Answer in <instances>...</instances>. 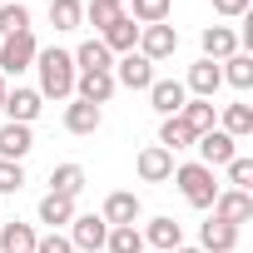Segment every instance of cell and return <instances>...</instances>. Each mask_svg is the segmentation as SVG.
I'll return each mask as SVG.
<instances>
[{
	"instance_id": "6da1fadb",
	"label": "cell",
	"mask_w": 253,
	"mask_h": 253,
	"mask_svg": "<svg viewBox=\"0 0 253 253\" xmlns=\"http://www.w3.org/2000/svg\"><path fill=\"white\" fill-rule=\"evenodd\" d=\"M30 70H40V99H75V60H70V50L40 45Z\"/></svg>"
},
{
	"instance_id": "7a4b0ae2",
	"label": "cell",
	"mask_w": 253,
	"mask_h": 253,
	"mask_svg": "<svg viewBox=\"0 0 253 253\" xmlns=\"http://www.w3.org/2000/svg\"><path fill=\"white\" fill-rule=\"evenodd\" d=\"M174 184H179V194L194 204V209H213V199H218V179H213V169H204V164H174Z\"/></svg>"
},
{
	"instance_id": "3957f363",
	"label": "cell",
	"mask_w": 253,
	"mask_h": 253,
	"mask_svg": "<svg viewBox=\"0 0 253 253\" xmlns=\"http://www.w3.org/2000/svg\"><path fill=\"white\" fill-rule=\"evenodd\" d=\"M35 55H40V40H35V30H20V35H5L0 40V75H25L30 65H35Z\"/></svg>"
},
{
	"instance_id": "277c9868",
	"label": "cell",
	"mask_w": 253,
	"mask_h": 253,
	"mask_svg": "<svg viewBox=\"0 0 253 253\" xmlns=\"http://www.w3.org/2000/svg\"><path fill=\"white\" fill-rule=\"evenodd\" d=\"M149 65H159V60H169L174 50H179V30L164 20V25H139V45H134Z\"/></svg>"
},
{
	"instance_id": "5b68a950",
	"label": "cell",
	"mask_w": 253,
	"mask_h": 253,
	"mask_svg": "<svg viewBox=\"0 0 253 253\" xmlns=\"http://www.w3.org/2000/svg\"><path fill=\"white\" fill-rule=\"evenodd\" d=\"M65 238L75 243V253H99V248H104V238H109V223H104L99 213H75Z\"/></svg>"
},
{
	"instance_id": "8992f818",
	"label": "cell",
	"mask_w": 253,
	"mask_h": 253,
	"mask_svg": "<svg viewBox=\"0 0 253 253\" xmlns=\"http://www.w3.org/2000/svg\"><path fill=\"white\" fill-rule=\"evenodd\" d=\"M194 149H199V164H204V169H223V164L238 154V139L223 134V129H209V134L194 139Z\"/></svg>"
},
{
	"instance_id": "52a82bcc",
	"label": "cell",
	"mask_w": 253,
	"mask_h": 253,
	"mask_svg": "<svg viewBox=\"0 0 253 253\" xmlns=\"http://www.w3.org/2000/svg\"><path fill=\"white\" fill-rule=\"evenodd\" d=\"M109 75H114V84H124V89H149V84H154V65H149V60H144L139 50L119 55Z\"/></svg>"
},
{
	"instance_id": "ba28073f",
	"label": "cell",
	"mask_w": 253,
	"mask_h": 253,
	"mask_svg": "<svg viewBox=\"0 0 253 253\" xmlns=\"http://www.w3.org/2000/svg\"><path fill=\"white\" fill-rule=\"evenodd\" d=\"M40 109H45L40 89H25V84L5 89V104H0V114H10V124H35V119H40Z\"/></svg>"
},
{
	"instance_id": "9c48e42d",
	"label": "cell",
	"mask_w": 253,
	"mask_h": 253,
	"mask_svg": "<svg viewBox=\"0 0 253 253\" xmlns=\"http://www.w3.org/2000/svg\"><path fill=\"white\" fill-rule=\"evenodd\" d=\"M139 233H144V248H149V253H174V248H184V228H179L169 213L149 218Z\"/></svg>"
},
{
	"instance_id": "30bf717a",
	"label": "cell",
	"mask_w": 253,
	"mask_h": 253,
	"mask_svg": "<svg viewBox=\"0 0 253 253\" xmlns=\"http://www.w3.org/2000/svg\"><path fill=\"white\" fill-rule=\"evenodd\" d=\"M144 94H149V104H154V114H159V119H174V114L184 109V99H189L184 80H154Z\"/></svg>"
},
{
	"instance_id": "8fae6325",
	"label": "cell",
	"mask_w": 253,
	"mask_h": 253,
	"mask_svg": "<svg viewBox=\"0 0 253 253\" xmlns=\"http://www.w3.org/2000/svg\"><path fill=\"white\" fill-rule=\"evenodd\" d=\"M213 218L218 223H248L253 218V194H243V189H218V199H213Z\"/></svg>"
},
{
	"instance_id": "7c38bea8",
	"label": "cell",
	"mask_w": 253,
	"mask_h": 253,
	"mask_svg": "<svg viewBox=\"0 0 253 253\" xmlns=\"http://www.w3.org/2000/svg\"><path fill=\"white\" fill-rule=\"evenodd\" d=\"M134 169H139L144 184H164V179H174V154L159 149V144H144L139 159H134Z\"/></svg>"
},
{
	"instance_id": "4fadbf2b",
	"label": "cell",
	"mask_w": 253,
	"mask_h": 253,
	"mask_svg": "<svg viewBox=\"0 0 253 253\" xmlns=\"http://www.w3.org/2000/svg\"><path fill=\"white\" fill-rule=\"evenodd\" d=\"M144 213V204H139V194H129V189H114L109 199H104V209H99V218L109 223V228H119V223H134Z\"/></svg>"
},
{
	"instance_id": "5bb4252c",
	"label": "cell",
	"mask_w": 253,
	"mask_h": 253,
	"mask_svg": "<svg viewBox=\"0 0 253 253\" xmlns=\"http://www.w3.org/2000/svg\"><path fill=\"white\" fill-rule=\"evenodd\" d=\"M35 149V129H30V124H0V159H10V164H20L25 154Z\"/></svg>"
},
{
	"instance_id": "9a60e30c",
	"label": "cell",
	"mask_w": 253,
	"mask_h": 253,
	"mask_svg": "<svg viewBox=\"0 0 253 253\" xmlns=\"http://www.w3.org/2000/svg\"><path fill=\"white\" fill-rule=\"evenodd\" d=\"M199 45H204V60H213V65H223L228 55L243 50V45H238V30H228V25H209V30L199 35Z\"/></svg>"
},
{
	"instance_id": "2e32d148",
	"label": "cell",
	"mask_w": 253,
	"mask_h": 253,
	"mask_svg": "<svg viewBox=\"0 0 253 253\" xmlns=\"http://www.w3.org/2000/svg\"><path fill=\"white\" fill-rule=\"evenodd\" d=\"M218 84H223V75H218V65H213V60H194V65H189L184 89H189L194 99H213V94H218Z\"/></svg>"
},
{
	"instance_id": "e0dca14e",
	"label": "cell",
	"mask_w": 253,
	"mask_h": 253,
	"mask_svg": "<svg viewBox=\"0 0 253 253\" xmlns=\"http://www.w3.org/2000/svg\"><path fill=\"white\" fill-rule=\"evenodd\" d=\"M99 45H104L109 55H129V50L139 45V25H134L129 15H119L114 25H104V30H99Z\"/></svg>"
},
{
	"instance_id": "ac0fdd59",
	"label": "cell",
	"mask_w": 253,
	"mask_h": 253,
	"mask_svg": "<svg viewBox=\"0 0 253 253\" xmlns=\"http://www.w3.org/2000/svg\"><path fill=\"white\" fill-rule=\"evenodd\" d=\"M114 75L104 70V75H75V99H84V104H109L114 99Z\"/></svg>"
},
{
	"instance_id": "d6986e66",
	"label": "cell",
	"mask_w": 253,
	"mask_h": 253,
	"mask_svg": "<svg viewBox=\"0 0 253 253\" xmlns=\"http://www.w3.org/2000/svg\"><path fill=\"white\" fill-rule=\"evenodd\" d=\"M99 124H104V109L99 104H84V99H70L65 104V129L70 134H94Z\"/></svg>"
},
{
	"instance_id": "ffe728a7",
	"label": "cell",
	"mask_w": 253,
	"mask_h": 253,
	"mask_svg": "<svg viewBox=\"0 0 253 253\" xmlns=\"http://www.w3.org/2000/svg\"><path fill=\"white\" fill-rule=\"evenodd\" d=\"M70 60H75V75H104V70H114V55H109L99 40H84Z\"/></svg>"
},
{
	"instance_id": "44dd1931",
	"label": "cell",
	"mask_w": 253,
	"mask_h": 253,
	"mask_svg": "<svg viewBox=\"0 0 253 253\" xmlns=\"http://www.w3.org/2000/svg\"><path fill=\"white\" fill-rule=\"evenodd\" d=\"M199 248H204V253H233V248H238V228L209 218V223L199 228Z\"/></svg>"
},
{
	"instance_id": "7402d4cb",
	"label": "cell",
	"mask_w": 253,
	"mask_h": 253,
	"mask_svg": "<svg viewBox=\"0 0 253 253\" xmlns=\"http://www.w3.org/2000/svg\"><path fill=\"white\" fill-rule=\"evenodd\" d=\"M35 228L30 223H20V218H10V223H0V253H35Z\"/></svg>"
},
{
	"instance_id": "603a6c76",
	"label": "cell",
	"mask_w": 253,
	"mask_h": 253,
	"mask_svg": "<svg viewBox=\"0 0 253 253\" xmlns=\"http://www.w3.org/2000/svg\"><path fill=\"white\" fill-rule=\"evenodd\" d=\"M174 10V0H124V15L134 25H164Z\"/></svg>"
},
{
	"instance_id": "cb8c5ba5",
	"label": "cell",
	"mask_w": 253,
	"mask_h": 253,
	"mask_svg": "<svg viewBox=\"0 0 253 253\" xmlns=\"http://www.w3.org/2000/svg\"><path fill=\"white\" fill-rule=\"evenodd\" d=\"M50 194L80 199V194H84V169H80V164H55V169H50Z\"/></svg>"
},
{
	"instance_id": "d4e9b609",
	"label": "cell",
	"mask_w": 253,
	"mask_h": 253,
	"mask_svg": "<svg viewBox=\"0 0 253 253\" xmlns=\"http://www.w3.org/2000/svg\"><path fill=\"white\" fill-rule=\"evenodd\" d=\"M179 119L194 129V139H199V134H209V129H218V119H213V99H184Z\"/></svg>"
},
{
	"instance_id": "484cf974",
	"label": "cell",
	"mask_w": 253,
	"mask_h": 253,
	"mask_svg": "<svg viewBox=\"0 0 253 253\" xmlns=\"http://www.w3.org/2000/svg\"><path fill=\"white\" fill-rule=\"evenodd\" d=\"M218 75H223V84H233V89H253V55H228L223 65H218Z\"/></svg>"
},
{
	"instance_id": "4316f807",
	"label": "cell",
	"mask_w": 253,
	"mask_h": 253,
	"mask_svg": "<svg viewBox=\"0 0 253 253\" xmlns=\"http://www.w3.org/2000/svg\"><path fill=\"white\" fill-rule=\"evenodd\" d=\"M70 218H75V199H60V194L40 199V223H50V233H60Z\"/></svg>"
},
{
	"instance_id": "83f0119b",
	"label": "cell",
	"mask_w": 253,
	"mask_h": 253,
	"mask_svg": "<svg viewBox=\"0 0 253 253\" xmlns=\"http://www.w3.org/2000/svg\"><path fill=\"white\" fill-rule=\"evenodd\" d=\"M218 129L223 134H233V139H243V134H253V104H223V119H218Z\"/></svg>"
},
{
	"instance_id": "f1b7e54d",
	"label": "cell",
	"mask_w": 253,
	"mask_h": 253,
	"mask_svg": "<svg viewBox=\"0 0 253 253\" xmlns=\"http://www.w3.org/2000/svg\"><path fill=\"white\" fill-rule=\"evenodd\" d=\"M159 149H169V154H179V149H194V129L174 114V119H164L159 124Z\"/></svg>"
},
{
	"instance_id": "f546056e",
	"label": "cell",
	"mask_w": 253,
	"mask_h": 253,
	"mask_svg": "<svg viewBox=\"0 0 253 253\" xmlns=\"http://www.w3.org/2000/svg\"><path fill=\"white\" fill-rule=\"evenodd\" d=\"M50 25L55 30H80L84 25V0H50Z\"/></svg>"
},
{
	"instance_id": "4dcf8cb0",
	"label": "cell",
	"mask_w": 253,
	"mask_h": 253,
	"mask_svg": "<svg viewBox=\"0 0 253 253\" xmlns=\"http://www.w3.org/2000/svg\"><path fill=\"white\" fill-rule=\"evenodd\" d=\"M104 248H109V253H149V248H144V233H139L134 223H119V228H109Z\"/></svg>"
},
{
	"instance_id": "1f68e13d",
	"label": "cell",
	"mask_w": 253,
	"mask_h": 253,
	"mask_svg": "<svg viewBox=\"0 0 253 253\" xmlns=\"http://www.w3.org/2000/svg\"><path fill=\"white\" fill-rule=\"evenodd\" d=\"M20 30H30V5H5V0H0V40L5 35H20Z\"/></svg>"
},
{
	"instance_id": "d6a6232c",
	"label": "cell",
	"mask_w": 253,
	"mask_h": 253,
	"mask_svg": "<svg viewBox=\"0 0 253 253\" xmlns=\"http://www.w3.org/2000/svg\"><path fill=\"white\" fill-rule=\"evenodd\" d=\"M124 15V5H114V0H89V5H84V20L94 25V30H104V25H114Z\"/></svg>"
},
{
	"instance_id": "836d02e7",
	"label": "cell",
	"mask_w": 253,
	"mask_h": 253,
	"mask_svg": "<svg viewBox=\"0 0 253 253\" xmlns=\"http://www.w3.org/2000/svg\"><path fill=\"white\" fill-rule=\"evenodd\" d=\"M223 169H228V189H243V194L253 189V159H243V154H233V159H228Z\"/></svg>"
},
{
	"instance_id": "e575fe53",
	"label": "cell",
	"mask_w": 253,
	"mask_h": 253,
	"mask_svg": "<svg viewBox=\"0 0 253 253\" xmlns=\"http://www.w3.org/2000/svg\"><path fill=\"white\" fill-rule=\"evenodd\" d=\"M20 189H25V164L0 159V194H20Z\"/></svg>"
},
{
	"instance_id": "d590c367",
	"label": "cell",
	"mask_w": 253,
	"mask_h": 253,
	"mask_svg": "<svg viewBox=\"0 0 253 253\" xmlns=\"http://www.w3.org/2000/svg\"><path fill=\"white\" fill-rule=\"evenodd\" d=\"M35 253H75V243L65 233H45V238H35Z\"/></svg>"
},
{
	"instance_id": "8d00e7d4",
	"label": "cell",
	"mask_w": 253,
	"mask_h": 253,
	"mask_svg": "<svg viewBox=\"0 0 253 253\" xmlns=\"http://www.w3.org/2000/svg\"><path fill=\"white\" fill-rule=\"evenodd\" d=\"M248 5H253V0H213V10H218V15H228V20L248 15Z\"/></svg>"
},
{
	"instance_id": "74e56055",
	"label": "cell",
	"mask_w": 253,
	"mask_h": 253,
	"mask_svg": "<svg viewBox=\"0 0 253 253\" xmlns=\"http://www.w3.org/2000/svg\"><path fill=\"white\" fill-rule=\"evenodd\" d=\"M5 89H10V84H5V75H0V104H5Z\"/></svg>"
},
{
	"instance_id": "f35d334b",
	"label": "cell",
	"mask_w": 253,
	"mask_h": 253,
	"mask_svg": "<svg viewBox=\"0 0 253 253\" xmlns=\"http://www.w3.org/2000/svg\"><path fill=\"white\" fill-rule=\"evenodd\" d=\"M174 253H204V248H174Z\"/></svg>"
},
{
	"instance_id": "ab89813d",
	"label": "cell",
	"mask_w": 253,
	"mask_h": 253,
	"mask_svg": "<svg viewBox=\"0 0 253 253\" xmlns=\"http://www.w3.org/2000/svg\"><path fill=\"white\" fill-rule=\"evenodd\" d=\"M114 5H124V0H114Z\"/></svg>"
}]
</instances>
